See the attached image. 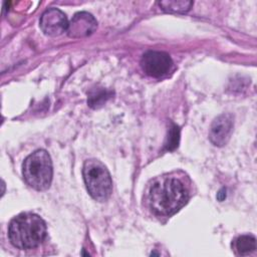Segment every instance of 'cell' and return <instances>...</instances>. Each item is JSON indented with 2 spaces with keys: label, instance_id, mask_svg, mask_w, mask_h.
<instances>
[{
  "label": "cell",
  "instance_id": "2",
  "mask_svg": "<svg viewBox=\"0 0 257 257\" xmlns=\"http://www.w3.org/2000/svg\"><path fill=\"white\" fill-rule=\"evenodd\" d=\"M10 242L19 249L37 247L46 236V225L43 219L33 213H22L9 224Z\"/></svg>",
  "mask_w": 257,
  "mask_h": 257
},
{
  "label": "cell",
  "instance_id": "7",
  "mask_svg": "<svg viewBox=\"0 0 257 257\" xmlns=\"http://www.w3.org/2000/svg\"><path fill=\"white\" fill-rule=\"evenodd\" d=\"M97 27L96 19L88 12L81 11L74 14L68 23L67 34L72 38L86 37L92 34Z\"/></svg>",
  "mask_w": 257,
  "mask_h": 257
},
{
  "label": "cell",
  "instance_id": "13",
  "mask_svg": "<svg viewBox=\"0 0 257 257\" xmlns=\"http://www.w3.org/2000/svg\"><path fill=\"white\" fill-rule=\"evenodd\" d=\"M224 189H222L221 191H219V193H218V195H217V198H218V200H220V201H223L225 198H226V192L224 193Z\"/></svg>",
  "mask_w": 257,
  "mask_h": 257
},
{
  "label": "cell",
  "instance_id": "5",
  "mask_svg": "<svg viewBox=\"0 0 257 257\" xmlns=\"http://www.w3.org/2000/svg\"><path fill=\"white\" fill-rule=\"evenodd\" d=\"M173 65L170 55L163 51H148L141 59V66L144 72L153 77L166 75Z\"/></svg>",
  "mask_w": 257,
  "mask_h": 257
},
{
  "label": "cell",
  "instance_id": "8",
  "mask_svg": "<svg viewBox=\"0 0 257 257\" xmlns=\"http://www.w3.org/2000/svg\"><path fill=\"white\" fill-rule=\"evenodd\" d=\"M233 125V116L230 113L220 114L211 124L210 141L217 147L225 146L231 137Z\"/></svg>",
  "mask_w": 257,
  "mask_h": 257
},
{
  "label": "cell",
  "instance_id": "11",
  "mask_svg": "<svg viewBox=\"0 0 257 257\" xmlns=\"http://www.w3.org/2000/svg\"><path fill=\"white\" fill-rule=\"evenodd\" d=\"M158 5L162 10L170 13H186L188 12L192 5V1H184V0H175V1H161L158 2Z\"/></svg>",
  "mask_w": 257,
  "mask_h": 257
},
{
  "label": "cell",
  "instance_id": "4",
  "mask_svg": "<svg viewBox=\"0 0 257 257\" xmlns=\"http://www.w3.org/2000/svg\"><path fill=\"white\" fill-rule=\"evenodd\" d=\"M83 180L89 195L98 202L106 201L112 192V181L106 167L96 159L86 160L82 169Z\"/></svg>",
  "mask_w": 257,
  "mask_h": 257
},
{
  "label": "cell",
  "instance_id": "3",
  "mask_svg": "<svg viewBox=\"0 0 257 257\" xmlns=\"http://www.w3.org/2000/svg\"><path fill=\"white\" fill-rule=\"evenodd\" d=\"M25 182L37 191L49 188L52 181V162L45 150H37L29 155L22 166Z\"/></svg>",
  "mask_w": 257,
  "mask_h": 257
},
{
  "label": "cell",
  "instance_id": "10",
  "mask_svg": "<svg viewBox=\"0 0 257 257\" xmlns=\"http://www.w3.org/2000/svg\"><path fill=\"white\" fill-rule=\"evenodd\" d=\"M112 96V91L105 88H93L87 98V103L92 108H98L102 106L110 97Z\"/></svg>",
  "mask_w": 257,
  "mask_h": 257
},
{
  "label": "cell",
  "instance_id": "9",
  "mask_svg": "<svg viewBox=\"0 0 257 257\" xmlns=\"http://www.w3.org/2000/svg\"><path fill=\"white\" fill-rule=\"evenodd\" d=\"M233 249L239 255H248L256 249V239L252 235H242L233 242Z\"/></svg>",
  "mask_w": 257,
  "mask_h": 257
},
{
  "label": "cell",
  "instance_id": "1",
  "mask_svg": "<svg viewBox=\"0 0 257 257\" xmlns=\"http://www.w3.org/2000/svg\"><path fill=\"white\" fill-rule=\"evenodd\" d=\"M188 200L189 190L183 180L172 175L155 179L149 191L150 207L159 216L175 214Z\"/></svg>",
  "mask_w": 257,
  "mask_h": 257
},
{
  "label": "cell",
  "instance_id": "12",
  "mask_svg": "<svg viewBox=\"0 0 257 257\" xmlns=\"http://www.w3.org/2000/svg\"><path fill=\"white\" fill-rule=\"evenodd\" d=\"M179 140H180V130L175 123L171 122V126L169 128L167 141L165 144L166 149L170 150V151L176 149L178 147Z\"/></svg>",
  "mask_w": 257,
  "mask_h": 257
},
{
  "label": "cell",
  "instance_id": "6",
  "mask_svg": "<svg viewBox=\"0 0 257 257\" xmlns=\"http://www.w3.org/2000/svg\"><path fill=\"white\" fill-rule=\"evenodd\" d=\"M39 23L43 33L49 36H58L67 31L68 27L66 15L57 8L45 10L41 15Z\"/></svg>",
  "mask_w": 257,
  "mask_h": 257
}]
</instances>
